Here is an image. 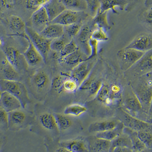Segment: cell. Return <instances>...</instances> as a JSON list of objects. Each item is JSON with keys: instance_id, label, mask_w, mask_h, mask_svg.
Masks as SVG:
<instances>
[{"instance_id": "43", "label": "cell", "mask_w": 152, "mask_h": 152, "mask_svg": "<svg viewBox=\"0 0 152 152\" xmlns=\"http://www.w3.org/2000/svg\"><path fill=\"white\" fill-rule=\"evenodd\" d=\"M69 75H68L67 74L62 73L59 75L55 76L53 79V80L51 82L52 87L58 94L61 93V89H62V88L63 86L64 82L65 79H66V77Z\"/></svg>"}, {"instance_id": "49", "label": "cell", "mask_w": 152, "mask_h": 152, "mask_svg": "<svg viewBox=\"0 0 152 152\" xmlns=\"http://www.w3.org/2000/svg\"><path fill=\"white\" fill-rule=\"evenodd\" d=\"M88 8L92 11H96L98 7V0H86Z\"/></svg>"}, {"instance_id": "56", "label": "cell", "mask_w": 152, "mask_h": 152, "mask_svg": "<svg viewBox=\"0 0 152 152\" xmlns=\"http://www.w3.org/2000/svg\"><path fill=\"white\" fill-rule=\"evenodd\" d=\"M1 94H2V91L1 90V88H0V98H1Z\"/></svg>"}, {"instance_id": "28", "label": "cell", "mask_w": 152, "mask_h": 152, "mask_svg": "<svg viewBox=\"0 0 152 152\" xmlns=\"http://www.w3.org/2000/svg\"><path fill=\"white\" fill-rule=\"evenodd\" d=\"M8 23L11 30L15 34L23 36L25 33L26 25L20 17L15 15H11L8 18Z\"/></svg>"}, {"instance_id": "14", "label": "cell", "mask_w": 152, "mask_h": 152, "mask_svg": "<svg viewBox=\"0 0 152 152\" xmlns=\"http://www.w3.org/2000/svg\"><path fill=\"white\" fill-rule=\"evenodd\" d=\"M92 30L88 26L82 27L80 31L76 36V44L78 48L88 56L90 55L89 40L91 38Z\"/></svg>"}, {"instance_id": "45", "label": "cell", "mask_w": 152, "mask_h": 152, "mask_svg": "<svg viewBox=\"0 0 152 152\" xmlns=\"http://www.w3.org/2000/svg\"><path fill=\"white\" fill-rule=\"evenodd\" d=\"M50 0H27L26 7L30 10H36L38 8L45 7Z\"/></svg>"}, {"instance_id": "22", "label": "cell", "mask_w": 152, "mask_h": 152, "mask_svg": "<svg viewBox=\"0 0 152 152\" xmlns=\"http://www.w3.org/2000/svg\"><path fill=\"white\" fill-rule=\"evenodd\" d=\"M4 53L8 62L17 71L21 69V55L19 50L14 46H8L4 50Z\"/></svg>"}, {"instance_id": "57", "label": "cell", "mask_w": 152, "mask_h": 152, "mask_svg": "<svg viewBox=\"0 0 152 152\" xmlns=\"http://www.w3.org/2000/svg\"><path fill=\"white\" fill-rule=\"evenodd\" d=\"M128 2H129V1H133V0H127Z\"/></svg>"}, {"instance_id": "17", "label": "cell", "mask_w": 152, "mask_h": 152, "mask_svg": "<svg viewBox=\"0 0 152 152\" xmlns=\"http://www.w3.org/2000/svg\"><path fill=\"white\" fill-rule=\"evenodd\" d=\"M31 83L37 91H46L51 85L48 74L43 70L37 71L31 76Z\"/></svg>"}, {"instance_id": "44", "label": "cell", "mask_w": 152, "mask_h": 152, "mask_svg": "<svg viewBox=\"0 0 152 152\" xmlns=\"http://www.w3.org/2000/svg\"><path fill=\"white\" fill-rule=\"evenodd\" d=\"M91 38L98 42H106L109 40L106 30L100 27H97V28L92 31Z\"/></svg>"}, {"instance_id": "12", "label": "cell", "mask_w": 152, "mask_h": 152, "mask_svg": "<svg viewBox=\"0 0 152 152\" xmlns=\"http://www.w3.org/2000/svg\"><path fill=\"white\" fill-rule=\"evenodd\" d=\"M30 21L35 31L40 33L50 23V20L45 7L37 9L31 15Z\"/></svg>"}, {"instance_id": "40", "label": "cell", "mask_w": 152, "mask_h": 152, "mask_svg": "<svg viewBox=\"0 0 152 152\" xmlns=\"http://www.w3.org/2000/svg\"><path fill=\"white\" fill-rule=\"evenodd\" d=\"M79 48L76 44L75 40L74 39H71L66 45V46L63 49V50L60 53H59V55L58 57V61L60 62L61 60H62L66 56H67L68 55L75 52L76 50H77Z\"/></svg>"}, {"instance_id": "8", "label": "cell", "mask_w": 152, "mask_h": 152, "mask_svg": "<svg viewBox=\"0 0 152 152\" xmlns=\"http://www.w3.org/2000/svg\"><path fill=\"white\" fill-rule=\"evenodd\" d=\"M152 50L146 52L144 55L129 69L130 74L133 76L140 77L152 71Z\"/></svg>"}, {"instance_id": "20", "label": "cell", "mask_w": 152, "mask_h": 152, "mask_svg": "<svg viewBox=\"0 0 152 152\" xmlns=\"http://www.w3.org/2000/svg\"><path fill=\"white\" fill-rule=\"evenodd\" d=\"M39 33L45 38L52 40L64 36L65 33L64 26L59 24L49 23Z\"/></svg>"}, {"instance_id": "53", "label": "cell", "mask_w": 152, "mask_h": 152, "mask_svg": "<svg viewBox=\"0 0 152 152\" xmlns=\"http://www.w3.org/2000/svg\"><path fill=\"white\" fill-rule=\"evenodd\" d=\"M4 143V138L0 136V151H1V148H2V146H3Z\"/></svg>"}, {"instance_id": "52", "label": "cell", "mask_w": 152, "mask_h": 152, "mask_svg": "<svg viewBox=\"0 0 152 152\" xmlns=\"http://www.w3.org/2000/svg\"><path fill=\"white\" fill-rule=\"evenodd\" d=\"M56 152H69L65 148H64V147H62V146H60V147L56 151Z\"/></svg>"}, {"instance_id": "46", "label": "cell", "mask_w": 152, "mask_h": 152, "mask_svg": "<svg viewBox=\"0 0 152 152\" xmlns=\"http://www.w3.org/2000/svg\"><path fill=\"white\" fill-rule=\"evenodd\" d=\"M8 129V113L0 107V130Z\"/></svg>"}, {"instance_id": "35", "label": "cell", "mask_w": 152, "mask_h": 152, "mask_svg": "<svg viewBox=\"0 0 152 152\" xmlns=\"http://www.w3.org/2000/svg\"><path fill=\"white\" fill-rule=\"evenodd\" d=\"M56 123L59 131L64 132L69 129L73 124L71 116L65 114H55Z\"/></svg>"}, {"instance_id": "33", "label": "cell", "mask_w": 152, "mask_h": 152, "mask_svg": "<svg viewBox=\"0 0 152 152\" xmlns=\"http://www.w3.org/2000/svg\"><path fill=\"white\" fill-rule=\"evenodd\" d=\"M107 13L108 12H102L100 11L98 8L92 20V24L94 26H97V27L102 28L105 30H110L111 27L108 23Z\"/></svg>"}, {"instance_id": "2", "label": "cell", "mask_w": 152, "mask_h": 152, "mask_svg": "<svg viewBox=\"0 0 152 152\" xmlns=\"http://www.w3.org/2000/svg\"><path fill=\"white\" fill-rule=\"evenodd\" d=\"M145 78L143 76L144 80L143 83L132 88L139 99L143 109L150 110L152 102V72L145 74Z\"/></svg>"}, {"instance_id": "51", "label": "cell", "mask_w": 152, "mask_h": 152, "mask_svg": "<svg viewBox=\"0 0 152 152\" xmlns=\"http://www.w3.org/2000/svg\"><path fill=\"white\" fill-rule=\"evenodd\" d=\"M113 152H133L132 149H129V148H115L114 149Z\"/></svg>"}, {"instance_id": "1", "label": "cell", "mask_w": 152, "mask_h": 152, "mask_svg": "<svg viewBox=\"0 0 152 152\" xmlns=\"http://www.w3.org/2000/svg\"><path fill=\"white\" fill-rule=\"evenodd\" d=\"M0 88L2 92H8L17 98L24 109L30 102L27 89L20 80L0 79Z\"/></svg>"}, {"instance_id": "15", "label": "cell", "mask_w": 152, "mask_h": 152, "mask_svg": "<svg viewBox=\"0 0 152 152\" xmlns=\"http://www.w3.org/2000/svg\"><path fill=\"white\" fill-rule=\"evenodd\" d=\"M0 107L7 113L23 108L19 99L6 91L2 92L0 98Z\"/></svg>"}, {"instance_id": "34", "label": "cell", "mask_w": 152, "mask_h": 152, "mask_svg": "<svg viewBox=\"0 0 152 152\" xmlns=\"http://www.w3.org/2000/svg\"><path fill=\"white\" fill-rule=\"evenodd\" d=\"M66 9L83 12L88 9L86 0H61Z\"/></svg>"}, {"instance_id": "21", "label": "cell", "mask_w": 152, "mask_h": 152, "mask_svg": "<svg viewBox=\"0 0 152 152\" xmlns=\"http://www.w3.org/2000/svg\"><path fill=\"white\" fill-rule=\"evenodd\" d=\"M120 121L118 120H107L92 123L88 127L90 133H98L115 128Z\"/></svg>"}, {"instance_id": "48", "label": "cell", "mask_w": 152, "mask_h": 152, "mask_svg": "<svg viewBox=\"0 0 152 152\" xmlns=\"http://www.w3.org/2000/svg\"><path fill=\"white\" fill-rule=\"evenodd\" d=\"M144 20L146 23L149 26H152V8H149L145 13H144Z\"/></svg>"}, {"instance_id": "27", "label": "cell", "mask_w": 152, "mask_h": 152, "mask_svg": "<svg viewBox=\"0 0 152 152\" xmlns=\"http://www.w3.org/2000/svg\"><path fill=\"white\" fill-rule=\"evenodd\" d=\"M60 146L65 148L69 152H89L87 143L82 140L74 139L62 142Z\"/></svg>"}, {"instance_id": "54", "label": "cell", "mask_w": 152, "mask_h": 152, "mask_svg": "<svg viewBox=\"0 0 152 152\" xmlns=\"http://www.w3.org/2000/svg\"><path fill=\"white\" fill-rule=\"evenodd\" d=\"M148 2V4H146L147 5L146 6L151 5V4H152V0H146V2Z\"/></svg>"}, {"instance_id": "30", "label": "cell", "mask_w": 152, "mask_h": 152, "mask_svg": "<svg viewBox=\"0 0 152 152\" xmlns=\"http://www.w3.org/2000/svg\"><path fill=\"white\" fill-rule=\"evenodd\" d=\"M96 99L99 102L107 106H110L114 104V101L110 97L109 84L102 83L96 95Z\"/></svg>"}, {"instance_id": "42", "label": "cell", "mask_w": 152, "mask_h": 152, "mask_svg": "<svg viewBox=\"0 0 152 152\" xmlns=\"http://www.w3.org/2000/svg\"><path fill=\"white\" fill-rule=\"evenodd\" d=\"M122 92L123 89L120 85L116 83H113L110 85V97L113 99L114 103L121 99Z\"/></svg>"}, {"instance_id": "16", "label": "cell", "mask_w": 152, "mask_h": 152, "mask_svg": "<svg viewBox=\"0 0 152 152\" xmlns=\"http://www.w3.org/2000/svg\"><path fill=\"white\" fill-rule=\"evenodd\" d=\"M88 151L93 152H110L111 142L98 138L95 136H89L86 139Z\"/></svg>"}, {"instance_id": "41", "label": "cell", "mask_w": 152, "mask_h": 152, "mask_svg": "<svg viewBox=\"0 0 152 152\" xmlns=\"http://www.w3.org/2000/svg\"><path fill=\"white\" fill-rule=\"evenodd\" d=\"M82 27V23H80L64 26L65 34H66L69 39H72L77 35Z\"/></svg>"}, {"instance_id": "7", "label": "cell", "mask_w": 152, "mask_h": 152, "mask_svg": "<svg viewBox=\"0 0 152 152\" xmlns=\"http://www.w3.org/2000/svg\"><path fill=\"white\" fill-rule=\"evenodd\" d=\"M86 18V14L84 11L78 12L66 9L50 23L59 24L63 26H66L77 23H82V21Z\"/></svg>"}, {"instance_id": "37", "label": "cell", "mask_w": 152, "mask_h": 152, "mask_svg": "<svg viewBox=\"0 0 152 152\" xmlns=\"http://www.w3.org/2000/svg\"><path fill=\"white\" fill-rule=\"evenodd\" d=\"M67 38L69 37L64 33L63 36L51 40L50 45V50L57 53H60L65 48L66 45L70 41L68 40Z\"/></svg>"}, {"instance_id": "3", "label": "cell", "mask_w": 152, "mask_h": 152, "mask_svg": "<svg viewBox=\"0 0 152 152\" xmlns=\"http://www.w3.org/2000/svg\"><path fill=\"white\" fill-rule=\"evenodd\" d=\"M126 47L120 49L117 53L119 66L122 71L126 72L133 66L145 53Z\"/></svg>"}, {"instance_id": "26", "label": "cell", "mask_w": 152, "mask_h": 152, "mask_svg": "<svg viewBox=\"0 0 152 152\" xmlns=\"http://www.w3.org/2000/svg\"><path fill=\"white\" fill-rule=\"evenodd\" d=\"M45 7L47 11L50 22L66 10L65 5L61 0H50Z\"/></svg>"}, {"instance_id": "39", "label": "cell", "mask_w": 152, "mask_h": 152, "mask_svg": "<svg viewBox=\"0 0 152 152\" xmlns=\"http://www.w3.org/2000/svg\"><path fill=\"white\" fill-rule=\"evenodd\" d=\"M137 135L140 141L144 143L147 149H152V129L142 130L137 132Z\"/></svg>"}, {"instance_id": "13", "label": "cell", "mask_w": 152, "mask_h": 152, "mask_svg": "<svg viewBox=\"0 0 152 152\" xmlns=\"http://www.w3.org/2000/svg\"><path fill=\"white\" fill-rule=\"evenodd\" d=\"M126 48L143 52L151 50L152 48V35L145 33L139 34L126 46Z\"/></svg>"}, {"instance_id": "29", "label": "cell", "mask_w": 152, "mask_h": 152, "mask_svg": "<svg viewBox=\"0 0 152 152\" xmlns=\"http://www.w3.org/2000/svg\"><path fill=\"white\" fill-rule=\"evenodd\" d=\"M123 133L127 134L130 137L132 144V151L135 152H142L148 149L146 146L139 139L137 132L124 127Z\"/></svg>"}, {"instance_id": "55", "label": "cell", "mask_w": 152, "mask_h": 152, "mask_svg": "<svg viewBox=\"0 0 152 152\" xmlns=\"http://www.w3.org/2000/svg\"><path fill=\"white\" fill-rule=\"evenodd\" d=\"M3 45V41H2V39L0 37V47H1Z\"/></svg>"}, {"instance_id": "32", "label": "cell", "mask_w": 152, "mask_h": 152, "mask_svg": "<svg viewBox=\"0 0 152 152\" xmlns=\"http://www.w3.org/2000/svg\"><path fill=\"white\" fill-rule=\"evenodd\" d=\"M117 148H129L132 150V142L130 137L127 134L123 133L121 134H120L113 141H111V145L110 152H113L114 149Z\"/></svg>"}, {"instance_id": "23", "label": "cell", "mask_w": 152, "mask_h": 152, "mask_svg": "<svg viewBox=\"0 0 152 152\" xmlns=\"http://www.w3.org/2000/svg\"><path fill=\"white\" fill-rule=\"evenodd\" d=\"M101 80L89 76L80 85L79 89L86 91L90 96H96L102 85Z\"/></svg>"}, {"instance_id": "47", "label": "cell", "mask_w": 152, "mask_h": 152, "mask_svg": "<svg viewBox=\"0 0 152 152\" xmlns=\"http://www.w3.org/2000/svg\"><path fill=\"white\" fill-rule=\"evenodd\" d=\"M90 55L88 56L87 60L94 59L96 57L98 53V42L94 39L91 38L89 40Z\"/></svg>"}, {"instance_id": "24", "label": "cell", "mask_w": 152, "mask_h": 152, "mask_svg": "<svg viewBox=\"0 0 152 152\" xmlns=\"http://www.w3.org/2000/svg\"><path fill=\"white\" fill-rule=\"evenodd\" d=\"M87 58L88 56L78 49L75 52L66 56L59 62L73 69L81 62L87 61Z\"/></svg>"}, {"instance_id": "38", "label": "cell", "mask_w": 152, "mask_h": 152, "mask_svg": "<svg viewBox=\"0 0 152 152\" xmlns=\"http://www.w3.org/2000/svg\"><path fill=\"white\" fill-rule=\"evenodd\" d=\"M87 111L86 107L80 104H72L66 107L64 110V114L69 116L79 117Z\"/></svg>"}, {"instance_id": "18", "label": "cell", "mask_w": 152, "mask_h": 152, "mask_svg": "<svg viewBox=\"0 0 152 152\" xmlns=\"http://www.w3.org/2000/svg\"><path fill=\"white\" fill-rule=\"evenodd\" d=\"M129 5L127 0H99L98 8L100 11L104 12L111 10L114 14H118L117 8L121 11L126 9Z\"/></svg>"}, {"instance_id": "6", "label": "cell", "mask_w": 152, "mask_h": 152, "mask_svg": "<svg viewBox=\"0 0 152 152\" xmlns=\"http://www.w3.org/2000/svg\"><path fill=\"white\" fill-rule=\"evenodd\" d=\"M26 34L31 41L35 48L39 50L45 62H46L49 51L50 50L51 40L45 38L39 33L35 31L31 27L26 26Z\"/></svg>"}, {"instance_id": "25", "label": "cell", "mask_w": 152, "mask_h": 152, "mask_svg": "<svg viewBox=\"0 0 152 152\" xmlns=\"http://www.w3.org/2000/svg\"><path fill=\"white\" fill-rule=\"evenodd\" d=\"M39 120L41 126L48 131H59L55 114H53L49 112L43 113L40 115Z\"/></svg>"}, {"instance_id": "19", "label": "cell", "mask_w": 152, "mask_h": 152, "mask_svg": "<svg viewBox=\"0 0 152 152\" xmlns=\"http://www.w3.org/2000/svg\"><path fill=\"white\" fill-rule=\"evenodd\" d=\"M20 79L18 71L8 62L4 55L1 61L0 79L19 80Z\"/></svg>"}, {"instance_id": "36", "label": "cell", "mask_w": 152, "mask_h": 152, "mask_svg": "<svg viewBox=\"0 0 152 152\" xmlns=\"http://www.w3.org/2000/svg\"><path fill=\"white\" fill-rule=\"evenodd\" d=\"M79 85L71 75L67 76L65 79L61 89V93H74L79 89Z\"/></svg>"}, {"instance_id": "11", "label": "cell", "mask_w": 152, "mask_h": 152, "mask_svg": "<svg viewBox=\"0 0 152 152\" xmlns=\"http://www.w3.org/2000/svg\"><path fill=\"white\" fill-rule=\"evenodd\" d=\"M123 105L124 110L134 117L143 110L139 99L132 88L125 94Z\"/></svg>"}, {"instance_id": "9", "label": "cell", "mask_w": 152, "mask_h": 152, "mask_svg": "<svg viewBox=\"0 0 152 152\" xmlns=\"http://www.w3.org/2000/svg\"><path fill=\"white\" fill-rule=\"evenodd\" d=\"M96 64L95 58L82 62L72 69L71 76L80 85L89 76Z\"/></svg>"}, {"instance_id": "31", "label": "cell", "mask_w": 152, "mask_h": 152, "mask_svg": "<svg viewBox=\"0 0 152 152\" xmlns=\"http://www.w3.org/2000/svg\"><path fill=\"white\" fill-rule=\"evenodd\" d=\"M124 127V126L123 124L121 122H120L115 128L105 132L96 133L95 136L111 142L123 133Z\"/></svg>"}, {"instance_id": "4", "label": "cell", "mask_w": 152, "mask_h": 152, "mask_svg": "<svg viewBox=\"0 0 152 152\" xmlns=\"http://www.w3.org/2000/svg\"><path fill=\"white\" fill-rule=\"evenodd\" d=\"M118 120L124 126L135 131L152 129V124L148 122L136 118L131 115L123 108H119L117 112Z\"/></svg>"}, {"instance_id": "10", "label": "cell", "mask_w": 152, "mask_h": 152, "mask_svg": "<svg viewBox=\"0 0 152 152\" xmlns=\"http://www.w3.org/2000/svg\"><path fill=\"white\" fill-rule=\"evenodd\" d=\"M28 42V47L23 53L24 58L27 64L31 67H35L45 62L43 56L35 48L26 33L23 36Z\"/></svg>"}, {"instance_id": "5", "label": "cell", "mask_w": 152, "mask_h": 152, "mask_svg": "<svg viewBox=\"0 0 152 152\" xmlns=\"http://www.w3.org/2000/svg\"><path fill=\"white\" fill-rule=\"evenodd\" d=\"M33 122V118L21 109L8 113V129L17 131L27 127Z\"/></svg>"}, {"instance_id": "50", "label": "cell", "mask_w": 152, "mask_h": 152, "mask_svg": "<svg viewBox=\"0 0 152 152\" xmlns=\"http://www.w3.org/2000/svg\"><path fill=\"white\" fill-rule=\"evenodd\" d=\"M9 7L7 0H0V14L4 12Z\"/></svg>"}]
</instances>
